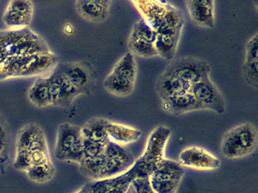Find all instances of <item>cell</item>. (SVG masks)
<instances>
[{"label":"cell","instance_id":"obj_1","mask_svg":"<svg viewBox=\"0 0 258 193\" xmlns=\"http://www.w3.org/2000/svg\"><path fill=\"white\" fill-rule=\"evenodd\" d=\"M49 52L46 41L29 27L0 30V81L12 79L29 57Z\"/></svg>","mask_w":258,"mask_h":193},{"label":"cell","instance_id":"obj_2","mask_svg":"<svg viewBox=\"0 0 258 193\" xmlns=\"http://www.w3.org/2000/svg\"><path fill=\"white\" fill-rule=\"evenodd\" d=\"M257 130L249 122L239 124L226 132L220 151L228 159L244 158L254 152L257 146Z\"/></svg>","mask_w":258,"mask_h":193},{"label":"cell","instance_id":"obj_3","mask_svg":"<svg viewBox=\"0 0 258 193\" xmlns=\"http://www.w3.org/2000/svg\"><path fill=\"white\" fill-rule=\"evenodd\" d=\"M184 174L185 169L179 162L165 158L149 173V184L155 193H176Z\"/></svg>","mask_w":258,"mask_h":193},{"label":"cell","instance_id":"obj_4","mask_svg":"<svg viewBox=\"0 0 258 193\" xmlns=\"http://www.w3.org/2000/svg\"><path fill=\"white\" fill-rule=\"evenodd\" d=\"M211 72V66L206 60L199 57L186 56L172 60L166 66L163 73L193 84L209 77Z\"/></svg>","mask_w":258,"mask_h":193},{"label":"cell","instance_id":"obj_5","mask_svg":"<svg viewBox=\"0 0 258 193\" xmlns=\"http://www.w3.org/2000/svg\"><path fill=\"white\" fill-rule=\"evenodd\" d=\"M55 69L69 80L81 95H90L96 87V70L89 62L84 60L59 62Z\"/></svg>","mask_w":258,"mask_h":193},{"label":"cell","instance_id":"obj_6","mask_svg":"<svg viewBox=\"0 0 258 193\" xmlns=\"http://www.w3.org/2000/svg\"><path fill=\"white\" fill-rule=\"evenodd\" d=\"M140 175H148L140 158L121 174L105 179H95L85 184L89 193H126L133 181ZM149 176V175H148Z\"/></svg>","mask_w":258,"mask_h":193},{"label":"cell","instance_id":"obj_7","mask_svg":"<svg viewBox=\"0 0 258 193\" xmlns=\"http://www.w3.org/2000/svg\"><path fill=\"white\" fill-rule=\"evenodd\" d=\"M171 134L172 131L169 127L159 125L148 137L144 152L139 158L143 162L145 171L148 175L159 161L166 158L165 149Z\"/></svg>","mask_w":258,"mask_h":193},{"label":"cell","instance_id":"obj_8","mask_svg":"<svg viewBox=\"0 0 258 193\" xmlns=\"http://www.w3.org/2000/svg\"><path fill=\"white\" fill-rule=\"evenodd\" d=\"M190 92L200 103L204 110H210L218 115L223 114L226 111L224 96L211 77L191 84Z\"/></svg>","mask_w":258,"mask_h":193},{"label":"cell","instance_id":"obj_9","mask_svg":"<svg viewBox=\"0 0 258 193\" xmlns=\"http://www.w3.org/2000/svg\"><path fill=\"white\" fill-rule=\"evenodd\" d=\"M58 63V57L52 51L33 56L22 63L13 78L49 76L55 70Z\"/></svg>","mask_w":258,"mask_h":193},{"label":"cell","instance_id":"obj_10","mask_svg":"<svg viewBox=\"0 0 258 193\" xmlns=\"http://www.w3.org/2000/svg\"><path fill=\"white\" fill-rule=\"evenodd\" d=\"M179 163L184 168L199 170H216L221 164L216 155L199 146H189L181 151Z\"/></svg>","mask_w":258,"mask_h":193},{"label":"cell","instance_id":"obj_11","mask_svg":"<svg viewBox=\"0 0 258 193\" xmlns=\"http://www.w3.org/2000/svg\"><path fill=\"white\" fill-rule=\"evenodd\" d=\"M34 3L28 0H13L3 15V22L10 30L28 28L32 22Z\"/></svg>","mask_w":258,"mask_h":193},{"label":"cell","instance_id":"obj_12","mask_svg":"<svg viewBox=\"0 0 258 193\" xmlns=\"http://www.w3.org/2000/svg\"><path fill=\"white\" fill-rule=\"evenodd\" d=\"M51 104L55 107L68 108L80 96L78 90L69 80L57 69L49 75Z\"/></svg>","mask_w":258,"mask_h":193},{"label":"cell","instance_id":"obj_13","mask_svg":"<svg viewBox=\"0 0 258 193\" xmlns=\"http://www.w3.org/2000/svg\"><path fill=\"white\" fill-rule=\"evenodd\" d=\"M16 149H26L31 152L49 150L43 129L34 123L28 124L22 127L18 133Z\"/></svg>","mask_w":258,"mask_h":193},{"label":"cell","instance_id":"obj_14","mask_svg":"<svg viewBox=\"0 0 258 193\" xmlns=\"http://www.w3.org/2000/svg\"><path fill=\"white\" fill-rule=\"evenodd\" d=\"M185 3L190 18L195 24L203 28H214L216 21L215 2L188 0Z\"/></svg>","mask_w":258,"mask_h":193},{"label":"cell","instance_id":"obj_15","mask_svg":"<svg viewBox=\"0 0 258 193\" xmlns=\"http://www.w3.org/2000/svg\"><path fill=\"white\" fill-rule=\"evenodd\" d=\"M111 4V2L108 0H78L75 6L81 18L89 22L99 24L106 21Z\"/></svg>","mask_w":258,"mask_h":193},{"label":"cell","instance_id":"obj_16","mask_svg":"<svg viewBox=\"0 0 258 193\" xmlns=\"http://www.w3.org/2000/svg\"><path fill=\"white\" fill-rule=\"evenodd\" d=\"M81 137V127L69 123L61 124L57 130L55 157L64 161L69 151Z\"/></svg>","mask_w":258,"mask_h":193},{"label":"cell","instance_id":"obj_17","mask_svg":"<svg viewBox=\"0 0 258 193\" xmlns=\"http://www.w3.org/2000/svg\"><path fill=\"white\" fill-rule=\"evenodd\" d=\"M142 19L156 31L164 18L170 3L162 1H132Z\"/></svg>","mask_w":258,"mask_h":193},{"label":"cell","instance_id":"obj_18","mask_svg":"<svg viewBox=\"0 0 258 193\" xmlns=\"http://www.w3.org/2000/svg\"><path fill=\"white\" fill-rule=\"evenodd\" d=\"M161 102L163 111L174 116H180L185 113L204 110L200 103L190 91L168 98Z\"/></svg>","mask_w":258,"mask_h":193},{"label":"cell","instance_id":"obj_19","mask_svg":"<svg viewBox=\"0 0 258 193\" xmlns=\"http://www.w3.org/2000/svg\"><path fill=\"white\" fill-rule=\"evenodd\" d=\"M191 84L176 77L161 73L155 82V90L161 101L190 91Z\"/></svg>","mask_w":258,"mask_h":193},{"label":"cell","instance_id":"obj_20","mask_svg":"<svg viewBox=\"0 0 258 193\" xmlns=\"http://www.w3.org/2000/svg\"><path fill=\"white\" fill-rule=\"evenodd\" d=\"M107 134L108 141L125 146L140 140L143 133L134 127L109 120L107 125Z\"/></svg>","mask_w":258,"mask_h":193},{"label":"cell","instance_id":"obj_21","mask_svg":"<svg viewBox=\"0 0 258 193\" xmlns=\"http://www.w3.org/2000/svg\"><path fill=\"white\" fill-rule=\"evenodd\" d=\"M28 98L33 105L39 108L52 105L49 77H40L37 78L28 89Z\"/></svg>","mask_w":258,"mask_h":193},{"label":"cell","instance_id":"obj_22","mask_svg":"<svg viewBox=\"0 0 258 193\" xmlns=\"http://www.w3.org/2000/svg\"><path fill=\"white\" fill-rule=\"evenodd\" d=\"M110 75L118 79L135 83L137 77V64L135 56L127 52L115 63Z\"/></svg>","mask_w":258,"mask_h":193},{"label":"cell","instance_id":"obj_23","mask_svg":"<svg viewBox=\"0 0 258 193\" xmlns=\"http://www.w3.org/2000/svg\"><path fill=\"white\" fill-rule=\"evenodd\" d=\"M108 121L104 118H93L90 119L84 126L81 127V135L87 140L99 143H108L107 125Z\"/></svg>","mask_w":258,"mask_h":193},{"label":"cell","instance_id":"obj_24","mask_svg":"<svg viewBox=\"0 0 258 193\" xmlns=\"http://www.w3.org/2000/svg\"><path fill=\"white\" fill-rule=\"evenodd\" d=\"M182 33L176 34H157L155 42L157 54L166 60H172L177 51L178 45Z\"/></svg>","mask_w":258,"mask_h":193},{"label":"cell","instance_id":"obj_25","mask_svg":"<svg viewBox=\"0 0 258 193\" xmlns=\"http://www.w3.org/2000/svg\"><path fill=\"white\" fill-rule=\"evenodd\" d=\"M129 52L133 55L144 58L156 57V50H155V43L140 36L130 35L127 43Z\"/></svg>","mask_w":258,"mask_h":193},{"label":"cell","instance_id":"obj_26","mask_svg":"<svg viewBox=\"0 0 258 193\" xmlns=\"http://www.w3.org/2000/svg\"><path fill=\"white\" fill-rule=\"evenodd\" d=\"M135 159H125L120 158H106L103 168L101 172L100 179L113 177L121 174L132 167Z\"/></svg>","mask_w":258,"mask_h":193},{"label":"cell","instance_id":"obj_27","mask_svg":"<svg viewBox=\"0 0 258 193\" xmlns=\"http://www.w3.org/2000/svg\"><path fill=\"white\" fill-rule=\"evenodd\" d=\"M55 172L56 170L55 165L50 161L46 164L32 165L25 173L33 182L45 183L50 181L55 176Z\"/></svg>","mask_w":258,"mask_h":193},{"label":"cell","instance_id":"obj_28","mask_svg":"<svg viewBox=\"0 0 258 193\" xmlns=\"http://www.w3.org/2000/svg\"><path fill=\"white\" fill-rule=\"evenodd\" d=\"M106 161L105 154L93 158H84L79 164L81 173L93 180L100 179L101 172Z\"/></svg>","mask_w":258,"mask_h":193},{"label":"cell","instance_id":"obj_29","mask_svg":"<svg viewBox=\"0 0 258 193\" xmlns=\"http://www.w3.org/2000/svg\"><path fill=\"white\" fill-rule=\"evenodd\" d=\"M10 126L3 115L0 114V158L9 161L10 150Z\"/></svg>","mask_w":258,"mask_h":193},{"label":"cell","instance_id":"obj_30","mask_svg":"<svg viewBox=\"0 0 258 193\" xmlns=\"http://www.w3.org/2000/svg\"><path fill=\"white\" fill-rule=\"evenodd\" d=\"M258 60L253 61H244L243 63L241 71L244 81L256 89L258 87Z\"/></svg>","mask_w":258,"mask_h":193},{"label":"cell","instance_id":"obj_31","mask_svg":"<svg viewBox=\"0 0 258 193\" xmlns=\"http://www.w3.org/2000/svg\"><path fill=\"white\" fill-rule=\"evenodd\" d=\"M131 35L145 38L154 43L157 38L156 31L153 30L149 24H146L143 19H140V21L135 23L131 30Z\"/></svg>","mask_w":258,"mask_h":193},{"label":"cell","instance_id":"obj_32","mask_svg":"<svg viewBox=\"0 0 258 193\" xmlns=\"http://www.w3.org/2000/svg\"><path fill=\"white\" fill-rule=\"evenodd\" d=\"M32 166L31 152L26 149H16L13 167L18 170L26 171Z\"/></svg>","mask_w":258,"mask_h":193},{"label":"cell","instance_id":"obj_33","mask_svg":"<svg viewBox=\"0 0 258 193\" xmlns=\"http://www.w3.org/2000/svg\"><path fill=\"white\" fill-rule=\"evenodd\" d=\"M84 158H93L102 155L107 143H99L93 140H87L83 137Z\"/></svg>","mask_w":258,"mask_h":193},{"label":"cell","instance_id":"obj_34","mask_svg":"<svg viewBox=\"0 0 258 193\" xmlns=\"http://www.w3.org/2000/svg\"><path fill=\"white\" fill-rule=\"evenodd\" d=\"M83 140L84 139H83L82 137L74 145L73 147L72 148L68 155H66L64 161L77 163V164H79L84 159Z\"/></svg>","mask_w":258,"mask_h":193},{"label":"cell","instance_id":"obj_35","mask_svg":"<svg viewBox=\"0 0 258 193\" xmlns=\"http://www.w3.org/2000/svg\"><path fill=\"white\" fill-rule=\"evenodd\" d=\"M258 34L255 33L247 41L245 46V60L244 61L258 60Z\"/></svg>","mask_w":258,"mask_h":193},{"label":"cell","instance_id":"obj_36","mask_svg":"<svg viewBox=\"0 0 258 193\" xmlns=\"http://www.w3.org/2000/svg\"><path fill=\"white\" fill-rule=\"evenodd\" d=\"M136 193H155L151 188L148 175H140L132 182Z\"/></svg>","mask_w":258,"mask_h":193},{"label":"cell","instance_id":"obj_37","mask_svg":"<svg viewBox=\"0 0 258 193\" xmlns=\"http://www.w3.org/2000/svg\"><path fill=\"white\" fill-rule=\"evenodd\" d=\"M31 155L32 165L46 164L52 161L49 150L34 151L31 152Z\"/></svg>","mask_w":258,"mask_h":193},{"label":"cell","instance_id":"obj_38","mask_svg":"<svg viewBox=\"0 0 258 193\" xmlns=\"http://www.w3.org/2000/svg\"><path fill=\"white\" fill-rule=\"evenodd\" d=\"M63 31L66 35H72L75 33V27L70 23H68L64 25Z\"/></svg>","mask_w":258,"mask_h":193},{"label":"cell","instance_id":"obj_39","mask_svg":"<svg viewBox=\"0 0 258 193\" xmlns=\"http://www.w3.org/2000/svg\"><path fill=\"white\" fill-rule=\"evenodd\" d=\"M7 164H8V161H5V160L0 158V171L4 172Z\"/></svg>","mask_w":258,"mask_h":193},{"label":"cell","instance_id":"obj_40","mask_svg":"<svg viewBox=\"0 0 258 193\" xmlns=\"http://www.w3.org/2000/svg\"><path fill=\"white\" fill-rule=\"evenodd\" d=\"M75 193H89L88 191H87V188H85V187L84 186L82 187V188H81V189L78 190V191H77Z\"/></svg>","mask_w":258,"mask_h":193},{"label":"cell","instance_id":"obj_41","mask_svg":"<svg viewBox=\"0 0 258 193\" xmlns=\"http://www.w3.org/2000/svg\"><path fill=\"white\" fill-rule=\"evenodd\" d=\"M126 193H136L135 188H134V185H133V184H131V187H130L129 189H128V191H126Z\"/></svg>","mask_w":258,"mask_h":193}]
</instances>
